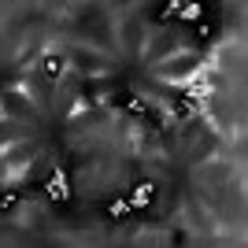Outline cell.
<instances>
[{"label": "cell", "instance_id": "1", "mask_svg": "<svg viewBox=\"0 0 248 248\" xmlns=\"http://www.w3.org/2000/svg\"><path fill=\"white\" fill-rule=\"evenodd\" d=\"M155 200V182H137L134 186V193H130V200H126V204H130V211H141V207H148Z\"/></svg>", "mask_w": 248, "mask_h": 248}, {"label": "cell", "instance_id": "2", "mask_svg": "<svg viewBox=\"0 0 248 248\" xmlns=\"http://www.w3.org/2000/svg\"><path fill=\"white\" fill-rule=\"evenodd\" d=\"M48 197H56V200H63V197H67V178H63L60 170H56V174L48 178Z\"/></svg>", "mask_w": 248, "mask_h": 248}, {"label": "cell", "instance_id": "3", "mask_svg": "<svg viewBox=\"0 0 248 248\" xmlns=\"http://www.w3.org/2000/svg\"><path fill=\"white\" fill-rule=\"evenodd\" d=\"M108 215H111V218H126V215H130V204H126L123 197L111 200V204H108Z\"/></svg>", "mask_w": 248, "mask_h": 248}, {"label": "cell", "instance_id": "4", "mask_svg": "<svg viewBox=\"0 0 248 248\" xmlns=\"http://www.w3.org/2000/svg\"><path fill=\"white\" fill-rule=\"evenodd\" d=\"M15 204H19V193H15V189H4V193H0V211H11Z\"/></svg>", "mask_w": 248, "mask_h": 248}, {"label": "cell", "instance_id": "5", "mask_svg": "<svg viewBox=\"0 0 248 248\" xmlns=\"http://www.w3.org/2000/svg\"><path fill=\"white\" fill-rule=\"evenodd\" d=\"M45 71H48V74H60V71H63V60L56 56V52H48V56H45Z\"/></svg>", "mask_w": 248, "mask_h": 248}, {"label": "cell", "instance_id": "6", "mask_svg": "<svg viewBox=\"0 0 248 248\" xmlns=\"http://www.w3.org/2000/svg\"><path fill=\"white\" fill-rule=\"evenodd\" d=\"M126 111H130V115H145L148 108H145V100H141V96H130V100H126Z\"/></svg>", "mask_w": 248, "mask_h": 248}]
</instances>
